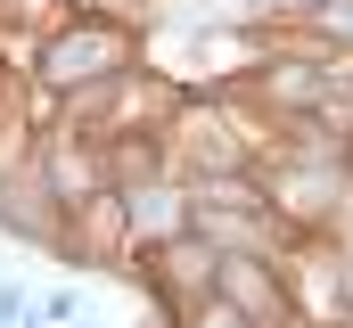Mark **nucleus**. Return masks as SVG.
Instances as JSON below:
<instances>
[{
  "label": "nucleus",
  "mask_w": 353,
  "mask_h": 328,
  "mask_svg": "<svg viewBox=\"0 0 353 328\" xmlns=\"http://www.w3.org/2000/svg\"><path fill=\"white\" fill-rule=\"evenodd\" d=\"M140 66H148L140 25H115V17H50V25H33V66H25V82L74 107V99L140 74Z\"/></svg>",
  "instance_id": "nucleus-1"
},
{
  "label": "nucleus",
  "mask_w": 353,
  "mask_h": 328,
  "mask_svg": "<svg viewBox=\"0 0 353 328\" xmlns=\"http://www.w3.org/2000/svg\"><path fill=\"white\" fill-rule=\"evenodd\" d=\"M132 271L148 279V296H157V312H189V304H205V296L222 287V246L189 230V238L157 246V254H140Z\"/></svg>",
  "instance_id": "nucleus-2"
},
{
  "label": "nucleus",
  "mask_w": 353,
  "mask_h": 328,
  "mask_svg": "<svg viewBox=\"0 0 353 328\" xmlns=\"http://www.w3.org/2000/svg\"><path fill=\"white\" fill-rule=\"evenodd\" d=\"M214 296L230 312H247L255 328H296V287H288L279 254H222V287Z\"/></svg>",
  "instance_id": "nucleus-3"
},
{
  "label": "nucleus",
  "mask_w": 353,
  "mask_h": 328,
  "mask_svg": "<svg viewBox=\"0 0 353 328\" xmlns=\"http://www.w3.org/2000/svg\"><path fill=\"white\" fill-rule=\"evenodd\" d=\"M165 320H173V328H255L247 312H230L222 296H205V304H189V312H165Z\"/></svg>",
  "instance_id": "nucleus-4"
},
{
  "label": "nucleus",
  "mask_w": 353,
  "mask_h": 328,
  "mask_svg": "<svg viewBox=\"0 0 353 328\" xmlns=\"http://www.w3.org/2000/svg\"><path fill=\"white\" fill-rule=\"evenodd\" d=\"M58 17H115V25H140V0H58Z\"/></svg>",
  "instance_id": "nucleus-5"
}]
</instances>
